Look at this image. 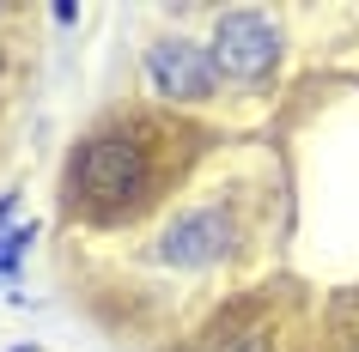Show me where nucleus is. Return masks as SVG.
<instances>
[{"label": "nucleus", "instance_id": "f257e3e1", "mask_svg": "<svg viewBox=\"0 0 359 352\" xmlns=\"http://www.w3.org/2000/svg\"><path fill=\"white\" fill-rule=\"evenodd\" d=\"M67 188H74V201H86V213H97V219L128 213L140 195H152L147 140H134L128 128L92 134V140L67 158Z\"/></svg>", "mask_w": 359, "mask_h": 352}, {"label": "nucleus", "instance_id": "f03ea898", "mask_svg": "<svg viewBox=\"0 0 359 352\" xmlns=\"http://www.w3.org/2000/svg\"><path fill=\"white\" fill-rule=\"evenodd\" d=\"M208 55L219 67V85H262L280 67V24L268 13H256V6H231L213 24Z\"/></svg>", "mask_w": 359, "mask_h": 352}, {"label": "nucleus", "instance_id": "7ed1b4c3", "mask_svg": "<svg viewBox=\"0 0 359 352\" xmlns=\"http://www.w3.org/2000/svg\"><path fill=\"white\" fill-rule=\"evenodd\" d=\"M140 73H147V92H158L165 104H208L219 92V67L201 43L189 37H158L147 43L140 55Z\"/></svg>", "mask_w": 359, "mask_h": 352}, {"label": "nucleus", "instance_id": "20e7f679", "mask_svg": "<svg viewBox=\"0 0 359 352\" xmlns=\"http://www.w3.org/2000/svg\"><path fill=\"white\" fill-rule=\"evenodd\" d=\"M231 213L226 206H189V213H177L170 231L158 237V261L165 267H213V261L231 249Z\"/></svg>", "mask_w": 359, "mask_h": 352}, {"label": "nucleus", "instance_id": "39448f33", "mask_svg": "<svg viewBox=\"0 0 359 352\" xmlns=\"http://www.w3.org/2000/svg\"><path fill=\"white\" fill-rule=\"evenodd\" d=\"M31 243H37V225H6V231H0V279H19Z\"/></svg>", "mask_w": 359, "mask_h": 352}, {"label": "nucleus", "instance_id": "423d86ee", "mask_svg": "<svg viewBox=\"0 0 359 352\" xmlns=\"http://www.w3.org/2000/svg\"><path fill=\"white\" fill-rule=\"evenodd\" d=\"M219 352H274V334L268 328H244V334H231Z\"/></svg>", "mask_w": 359, "mask_h": 352}, {"label": "nucleus", "instance_id": "0eeeda50", "mask_svg": "<svg viewBox=\"0 0 359 352\" xmlns=\"http://www.w3.org/2000/svg\"><path fill=\"white\" fill-rule=\"evenodd\" d=\"M13 206H19V195L6 188V195H0V231H6V219H13Z\"/></svg>", "mask_w": 359, "mask_h": 352}, {"label": "nucleus", "instance_id": "6e6552de", "mask_svg": "<svg viewBox=\"0 0 359 352\" xmlns=\"http://www.w3.org/2000/svg\"><path fill=\"white\" fill-rule=\"evenodd\" d=\"M13 352H37V346H13Z\"/></svg>", "mask_w": 359, "mask_h": 352}, {"label": "nucleus", "instance_id": "1a4fd4ad", "mask_svg": "<svg viewBox=\"0 0 359 352\" xmlns=\"http://www.w3.org/2000/svg\"><path fill=\"white\" fill-rule=\"evenodd\" d=\"M0 19H6V6H0Z\"/></svg>", "mask_w": 359, "mask_h": 352}]
</instances>
